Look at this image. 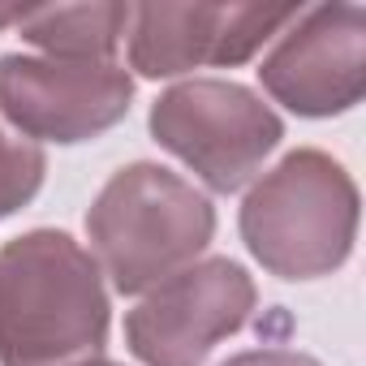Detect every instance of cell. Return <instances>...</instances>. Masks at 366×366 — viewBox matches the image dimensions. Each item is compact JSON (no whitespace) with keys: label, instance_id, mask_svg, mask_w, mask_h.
<instances>
[{"label":"cell","instance_id":"6da1fadb","mask_svg":"<svg viewBox=\"0 0 366 366\" xmlns=\"http://www.w3.org/2000/svg\"><path fill=\"white\" fill-rule=\"evenodd\" d=\"M108 289L86 246L31 229L0 246V366H78L108 345Z\"/></svg>","mask_w":366,"mask_h":366},{"label":"cell","instance_id":"7a4b0ae2","mask_svg":"<svg viewBox=\"0 0 366 366\" xmlns=\"http://www.w3.org/2000/svg\"><path fill=\"white\" fill-rule=\"evenodd\" d=\"M91 259L117 293H147L199 263L216 237V207L186 177L138 159L108 177L86 212Z\"/></svg>","mask_w":366,"mask_h":366},{"label":"cell","instance_id":"3957f363","mask_svg":"<svg viewBox=\"0 0 366 366\" xmlns=\"http://www.w3.org/2000/svg\"><path fill=\"white\" fill-rule=\"evenodd\" d=\"M237 224L263 272L280 280H319L353 254L357 186L340 159L302 147L250 186Z\"/></svg>","mask_w":366,"mask_h":366},{"label":"cell","instance_id":"277c9868","mask_svg":"<svg viewBox=\"0 0 366 366\" xmlns=\"http://www.w3.org/2000/svg\"><path fill=\"white\" fill-rule=\"evenodd\" d=\"M151 138L172 151L207 190L237 194L280 147L285 121L263 95L224 78L177 82L151 104Z\"/></svg>","mask_w":366,"mask_h":366},{"label":"cell","instance_id":"5b68a950","mask_svg":"<svg viewBox=\"0 0 366 366\" xmlns=\"http://www.w3.org/2000/svg\"><path fill=\"white\" fill-rule=\"evenodd\" d=\"M259 289L233 259H203L155 285L125 315V345L142 366H203L254 315Z\"/></svg>","mask_w":366,"mask_h":366},{"label":"cell","instance_id":"8992f818","mask_svg":"<svg viewBox=\"0 0 366 366\" xmlns=\"http://www.w3.org/2000/svg\"><path fill=\"white\" fill-rule=\"evenodd\" d=\"M134 78L117 61L0 56V117L31 142H86L125 121Z\"/></svg>","mask_w":366,"mask_h":366},{"label":"cell","instance_id":"52a82bcc","mask_svg":"<svg viewBox=\"0 0 366 366\" xmlns=\"http://www.w3.org/2000/svg\"><path fill=\"white\" fill-rule=\"evenodd\" d=\"M263 91L297 117H340L366 95L362 5H315L280 31L259 65Z\"/></svg>","mask_w":366,"mask_h":366},{"label":"cell","instance_id":"ba28073f","mask_svg":"<svg viewBox=\"0 0 366 366\" xmlns=\"http://www.w3.org/2000/svg\"><path fill=\"white\" fill-rule=\"evenodd\" d=\"M302 5H134L129 69L142 78H177L203 65H242L276 39Z\"/></svg>","mask_w":366,"mask_h":366},{"label":"cell","instance_id":"9c48e42d","mask_svg":"<svg viewBox=\"0 0 366 366\" xmlns=\"http://www.w3.org/2000/svg\"><path fill=\"white\" fill-rule=\"evenodd\" d=\"M134 5H44L26 9L18 35L44 56L65 61H112L129 31Z\"/></svg>","mask_w":366,"mask_h":366},{"label":"cell","instance_id":"30bf717a","mask_svg":"<svg viewBox=\"0 0 366 366\" xmlns=\"http://www.w3.org/2000/svg\"><path fill=\"white\" fill-rule=\"evenodd\" d=\"M44 172H48L44 147L9 129V121L0 117V220H9L39 194Z\"/></svg>","mask_w":366,"mask_h":366},{"label":"cell","instance_id":"8fae6325","mask_svg":"<svg viewBox=\"0 0 366 366\" xmlns=\"http://www.w3.org/2000/svg\"><path fill=\"white\" fill-rule=\"evenodd\" d=\"M220 366H323L319 357L302 353V349H285V345H263V349H246V353H233L229 362Z\"/></svg>","mask_w":366,"mask_h":366},{"label":"cell","instance_id":"7c38bea8","mask_svg":"<svg viewBox=\"0 0 366 366\" xmlns=\"http://www.w3.org/2000/svg\"><path fill=\"white\" fill-rule=\"evenodd\" d=\"M26 18V5H0V31L5 26H18Z\"/></svg>","mask_w":366,"mask_h":366},{"label":"cell","instance_id":"4fadbf2b","mask_svg":"<svg viewBox=\"0 0 366 366\" xmlns=\"http://www.w3.org/2000/svg\"><path fill=\"white\" fill-rule=\"evenodd\" d=\"M78 366H117V362H108V357H91V362H78Z\"/></svg>","mask_w":366,"mask_h":366}]
</instances>
